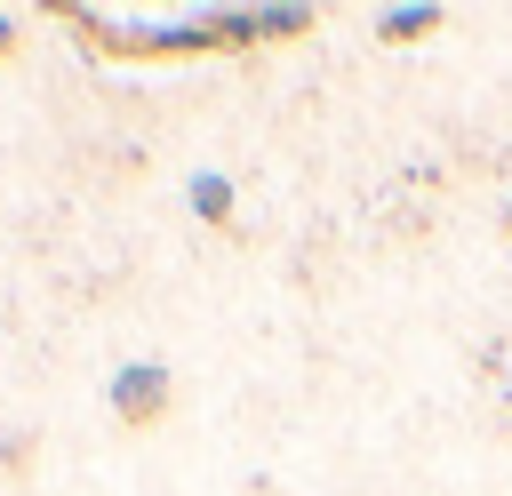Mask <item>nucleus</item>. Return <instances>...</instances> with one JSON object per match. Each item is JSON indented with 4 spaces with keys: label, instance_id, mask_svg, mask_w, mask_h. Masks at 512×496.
<instances>
[{
    "label": "nucleus",
    "instance_id": "423d86ee",
    "mask_svg": "<svg viewBox=\"0 0 512 496\" xmlns=\"http://www.w3.org/2000/svg\"><path fill=\"white\" fill-rule=\"evenodd\" d=\"M0 56H16V16H0Z\"/></svg>",
    "mask_w": 512,
    "mask_h": 496
},
{
    "label": "nucleus",
    "instance_id": "f257e3e1",
    "mask_svg": "<svg viewBox=\"0 0 512 496\" xmlns=\"http://www.w3.org/2000/svg\"><path fill=\"white\" fill-rule=\"evenodd\" d=\"M104 400H112V416L128 432H144V424H160L176 408V376H168V360H120L112 384H104Z\"/></svg>",
    "mask_w": 512,
    "mask_h": 496
},
{
    "label": "nucleus",
    "instance_id": "f03ea898",
    "mask_svg": "<svg viewBox=\"0 0 512 496\" xmlns=\"http://www.w3.org/2000/svg\"><path fill=\"white\" fill-rule=\"evenodd\" d=\"M440 24H448V8L408 0V8H384V16H376V40H384V48H416V40H432Z\"/></svg>",
    "mask_w": 512,
    "mask_h": 496
},
{
    "label": "nucleus",
    "instance_id": "7ed1b4c3",
    "mask_svg": "<svg viewBox=\"0 0 512 496\" xmlns=\"http://www.w3.org/2000/svg\"><path fill=\"white\" fill-rule=\"evenodd\" d=\"M184 200H192V216H200L208 232H224V224H232V208H240V192H232V176H224V168H200V176L184 184Z\"/></svg>",
    "mask_w": 512,
    "mask_h": 496
},
{
    "label": "nucleus",
    "instance_id": "20e7f679",
    "mask_svg": "<svg viewBox=\"0 0 512 496\" xmlns=\"http://www.w3.org/2000/svg\"><path fill=\"white\" fill-rule=\"evenodd\" d=\"M32 456H40V440H32V432H0V472H8V480H24V472H32Z\"/></svg>",
    "mask_w": 512,
    "mask_h": 496
},
{
    "label": "nucleus",
    "instance_id": "39448f33",
    "mask_svg": "<svg viewBox=\"0 0 512 496\" xmlns=\"http://www.w3.org/2000/svg\"><path fill=\"white\" fill-rule=\"evenodd\" d=\"M312 32V8H264V40H304Z\"/></svg>",
    "mask_w": 512,
    "mask_h": 496
},
{
    "label": "nucleus",
    "instance_id": "0eeeda50",
    "mask_svg": "<svg viewBox=\"0 0 512 496\" xmlns=\"http://www.w3.org/2000/svg\"><path fill=\"white\" fill-rule=\"evenodd\" d=\"M504 232H512V200H504Z\"/></svg>",
    "mask_w": 512,
    "mask_h": 496
}]
</instances>
